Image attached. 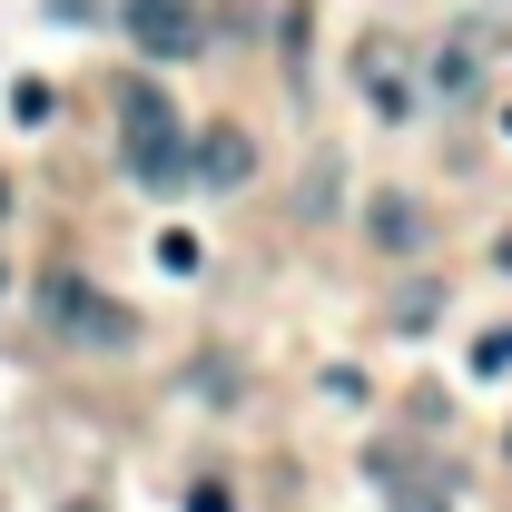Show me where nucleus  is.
Here are the masks:
<instances>
[{"mask_svg": "<svg viewBox=\"0 0 512 512\" xmlns=\"http://www.w3.org/2000/svg\"><path fill=\"white\" fill-rule=\"evenodd\" d=\"M424 227H414V207L404 197H375V247H414Z\"/></svg>", "mask_w": 512, "mask_h": 512, "instance_id": "423d86ee", "label": "nucleus"}, {"mask_svg": "<svg viewBox=\"0 0 512 512\" xmlns=\"http://www.w3.org/2000/svg\"><path fill=\"white\" fill-rule=\"evenodd\" d=\"M188 512H227V483H197V493H188Z\"/></svg>", "mask_w": 512, "mask_h": 512, "instance_id": "1a4fd4ad", "label": "nucleus"}, {"mask_svg": "<svg viewBox=\"0 0 512 512\" xmlns=\"http://www.w3.org/2000/svg\"><path fill=\"white\" fill-rule=\"evenodd\" d=\"M493 266H503V276H512V237H503V247H493Z\"/></svg>", "mask_w": 512, "mask_h": 512, "instance_id": "9d476101", "label": "nucleus"}, {"mask_svg": "<svg viewBox=\"0 0 512 512\" xmlns=\"http://www.w3.org/2000/svg\"><path fill=\"white\" fill-rule=\"evenodd\" d=\"M503 365H512V325H493V335L473 345V375H503Z\"/></svg>", "mask_w": 512, "mask_h": 512, "instance_id": "6e6552de", "label": "nucleus"}, {"mask_svg": "<svg viewBox=\"0 0 512 512\" xmlns=\"http://www.w3.org/2000/svg\"><path fill=\"white\" fill-rule=\"evenodd\" d=\"M0 207H10V178H0Z\"/></svg>", "mask_w": 512, "mask_h": 512, "instance_id": "9b49d317", "label": "nucleus"}, {"mask_svg": "<svg viewBox=\"0 0 512 512\" xmlns=\"http://www.w3.org/2000/svg\"><path fill=\"white\" fill-rule=\"evenodd\" d=\"M483 60H493V30L463 20L444 50H434V89H444V99H473V89H483Z\"/></svg>", "mask_w": 512, "mask_h": 512, "instance_id": "20e7f679", "label": "nucleus"}, {"mask_svg": "<svg viewBox=\"0 0 512 512\" xmlns=\"http://www.w3.org/2000/svg\"><path fill=\"white\" fill-rule=\"evenodd\" d=\"M128 40H138L148 60L197 50V0H128Z\"/></svg>", "mask_w": 512, "mask_h": 512, "instance_id": "7ed1b4c3", "label": "nucleus"}, {"mask_svg": "<svg viewBox=\"0 0 512 512\" xmlns=\"http://www.w3.org/2000/svg\"><path fill=\"white\" fill-rule=\"evenodd\" d=\"M119 138H128V168L148 188H178L188 178V138H178V109L158 79H119Z\"/></svg>", "mask_w": 512, "mask_h": 512, "instance_id": "f257e3e1", "label": "nucleus"}, {"mask_svg": "<svg viewBox=\"0 0 512 512\" xmlns=\"http://www.w3.org/2000/svg\"><path fill=\"white\" fill-rule=\"evenodd\" d=\"M40 296H50V325H60L69 345H128L138 335V316H128L119 296H99L89 276H50Z\"/></svg>", "mask_w": 512, "mask_h": 512, "instance_id": "f03ea898", "label": "nucleus"}, {"mask_svg": "<svg viewBox=\"0 0 512 512\" xmlns=\"http://www.w3.org/2000/svg\"><path fill=\"white\" fill-rule=\"evenodd\" d=\"M197 178H217V188H237V178H247V138H237V128H217V138H207V158H188Z\"/></svg>", "mask_w": 512, "mask_h": 512, "instance_id": "39448f33", "label": "nucleus"}, {"mask_svg": "<svg viewBox=\"0 0 512 512\" xmlns=\"http://www.w3.org/2000/svg\"><path fill=\"white\" fill-rule=\"evenodd\" d=\"M384 503H394V512H444V493H434V483H404V473H384Z\"/></svg>", "mask_w": 512, "mask_h": 512, "instance_id": "0eeeda50", "label": "nucleus"}]
</instances>
